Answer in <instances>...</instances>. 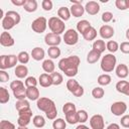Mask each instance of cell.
<instances>
[{"label":"cell","instance_id":"6da1fadb","mask_svg":"<svg viewBox=\"0 0 129 129\" xmlns=\"http://www.w3.org/2000/svg\"><path fill=\"white\" fill-rule=\"evenodd\" d=\"M80 62L81 60L78 55H71V56L61 58L58 61V68L61 72L64 73L66 76L73 78L78 74Z\"/></svg>","mask_w":129,"mask_h":129},{"label":"cell","instance_id":"7a4b0ae2","mask_svg":"<svg viewBox=\"0 0 129 129\" xmlns=\"http://www.w3.org/2000/svg\"><path fill=\"white\" fill-rule=\"evenodd\" d=\"M36 106L38 110L45 113L46 118H48L49 120H54L56 118L57 109L54 102L51 99L46 97H40L36 102Z\"/></svg>","mask_w":129,"mask_h":129},{"label":"cell","instance_id":"3957f363","mask_svg":"<svg viewBox=\"0 0 129 129\" xmlns=\"http://www.w3.org/2000/svg\"><path fill=\"white\" fill-rule=\"evenodd\" d=\"M20 20H21V17L18 12L14 10H9L5 13L4 18L1 21V24L5 30H9V29H12L16 24H18Z\"/></svg>","mask_w":129,"mask_h":129},{"label":"cell","instance_id":"277c9868","mask_svg":"<svg viewBox=\"0 0 129 129\" xmlns=\"http://www.w3.org/2000/svg\"><path fill=\"white\" fill-rule=\"evenodd\" d=\"M47 25H48V28L50 29V31L52 33L58 34V35H60L62 32H64V29H66L64 21H62L60 18H58L56 16L50 17L48 19Z\"/></svg>","mask_w":129,"mask_h":129},{"label":"cell","instance_id":"5b68a950","mask_svg":"<svg viewBox=\"0 0 129 129\" xmlns=\"http://www.w3.org/2000/svg\"><path fill=\"white\" fill-rule=\"evenodd\" d=\"M116 62H117V59H116V56L113 55V53L105 54L101 59V69L105 73H110L115 69Z\"/></svg>","mask_w":129,"mask_h":129},{"label":"cell","instance_id":"8992f818","mask_svg":"<svg viewBox=\"0 0 129 129\" xmlns=\"http://www.w3.org/2000/svg\"><path fill=\"white\" fill-rule=\"evenodd\" d=\"M18 57L15 54H9V55H1L0 56V69L6 70L11 69L17 64Z\"/></svg>","mask_w":129,"mask_h":129},{"label":"cell","instance_id":"52a82bcc","mask_svg":"<svg viewBox=\"0 0 129 129\" xmlns=\"http://www.w3.org/2000/svg\"><path fill=\"white\" fill-rule=\"evenodd\" d=\"M47 27V20L45 17L40 16L34 19L31 23V29L36 33H42L45 31Z\"/></svg>","mask_w":129,"mask_h":129},{"label":"cell","instance_id":"ba28073f","mask_svg":"<svg viewBox=\"0 0 129 129\" xmlns=\"http://www.w3.org/2000/svg\"><path fill=\"white\" fill-rule=\"evenodd\" d=\"M31 117H32V111H31V109L18 112V119H17V124H18V126L26 127V126L30 123Z\"/></svg>","mask_w":129,"mask_h":129},{"label":"cell","instance_id":"9c48e42d","mask_svg":"<svg viewBox=\"0 0 129 129\" xmlns=\"http://www.w3.org/2000/svg\"><path fill=\"white\" fill-rule=\"evenodd\" d=\"M63 41L68 45H75L79 41V33L75 29H68L63 34Z\"/></svg>","mask_w":129,"mask_h":129},{"label":"cell","instance_id":"30bf717a","mask_svg":"<svg viewBox=\"0 0 129 129\" xmlns=\"http://www.w3.org/2000/svg\"><path fill=\"white\" fill-rule=\"evenodd\" d=\"M111 112L113 115L115 116H121L123 115L126 111H127V105L125 102H122V101H118V102H115L111 105Z\"/></svg>","mask_w":129,"mask_h":129},{"label":"cell","instance_id":"8fae6325","mask_svg":"<svg viewBox=\"0 0 129 129\" xmlns=\"http://www.w3.org/2000/svg\"><path fill=\"white\" fill-rule=\"evenodd\" d=\"M90 125H91L92 129H104L105 122H104L103 116L100 114L93 115L90 119Z\"/></svg>","mask_w":129,"mask_h":129},{"label":"cell","instance_id":"7c38bea8","mask_svg":"<svg viewBox=\"0 0 129 129\" xmlns=\"http://www.w3.org/2000/svg\"><path fill=\"white\" fill-rule=\"evenodd\" d=\"M61 41V38L58 34H54L52 32H49L45 34L44 36V42L48 46H57Z\"/></svg>","mask_w":129,"mask_h":129},{"label":"cell","instance_id":"4fadbf2b","mask_svg":"<svg viewBox=\"0 0 129 129\" xmlns=\"http://www.w3.org/2000/svg\"><path fill=\"white\" fill-rule=\"evenodd\" d=\"M14 42H15L14 38L11 36V34L9 32L3 31L1 33V35H0V43H1V45L9 47V46L14 45Z\"/></svg>","mask_w":129,"mask_h":129},{"label":"cell","instance_id":"5bb4252c","mask_svg":"<svg viewBox=\"0 0 129 129\" xmlns=\"http://www.w3.org/2000/svg\"><path fill=\"white\" fill-rule=\"evenodd\" d=\"M99 33H100V35H101L102 38L109 39V38H111L114 35V28L112 26L108 25V24H105V25H103V26L100 27Z\"/></svg>","mask_w":129,"mask_h":129},{"label":"cell","instance_id":"9a60e30c","mask_svg":"<svg viewBox=\"0 0 129 129\" xmlns=\"http://www.w3.org/2000/svg\"><path fill=\"white\" fill-rule=\"evenodd\" d=\"M85 10L90 15H96L100 11V4L96 1H89L86 3Z\"/></svg>","mask_w":129,"mask_h":129},{"label":"cell","instance_id":"2e32d148","mask_svg":"<svg viewBox=\"0 0 129 129\" xmlns=\"http://www.w3.org/2000/svg\"><path fill=\"white\" fill-rule=\"evenodd\" d=\"M26 98L30 101H37L39 97V91L36 87H29L26 88Z\"/></svg>","mask_w":129,"mask_h":129},{"label":"cell","instance_id":"e0dca14e","mask_svg":"<svg viewBox=\"0 0 129 129\" xmlns=\"http://www.w3.org/2000/svg\"><path fill=\"white\" fill-rule=\"evenodd\" d=\"M38 83L41 87L43 88H48L52 85V80H51V77L49 74H46V73H43L39 76V80H38Z\"/></svg>","mask_w":129,"mask_h":129},{"label":"cell","instance_id":"ac0fdd59","mask_svg":"<svg viewBox=\"0 0 129 129\" xmlns=\"http://www.w3.org/2000/svg\"><path fill=\"white\" fill-rule=\"evenodd\" d=\"M71 14L74 16V17H81L83 16V14L85 13V7L82 6V4H73L71 6Z\"/></svg>","mask_w":129,"mask_h":129},{"label":"cell","instance_id":"d6986e66","mask_svg":"<svg viewBox=\"0 0 129 129\" xmlns=\"http://www.w3.org/2000/svg\"><path fill=\"white\" fill-rule=\"evenodd\" d=\"M14 74H15V76H16L18 79H24V78L27 77L28 69H27V67H25L24 64L16 66L15 71H14Z\"/></svg>","mask_w":129,"mask_h":129},{"label":"cell","instance_id":"ffe728a7","mask_svg":"<svg viewBox=\"0 0 129 129\" xmlns=\"http://www.w3.org/2000/svg\"><path fill=\"white\" fill-rule=\"evenodd\" d=\"M128 67L125 63H120L116 68V75L120 79H125L128 76Z\"/></svg>","mask_w":129,"mask_h":129},{"label":"cell","instance_id":"44dd1931","mask_svg":"<svg viewBox=\"0 0 129 129\" xmlns=\"http://www.w3.org/2000/svg\"><path fill=\"white\" fill-rule=\"evenodd\" d=\"M44 54H45V52H44V50H43V48H41V47H34L32 50H31V56H32V58L34 59V60H41V59H43L44 58Z\"/></svg>","mask_w":129,"mask_h":129},{"label":"cell","instance_id":"7402d4cb","mask_svg":"<svg viewBox=\"0 0 129 129\" xmlns=\"http://www.w3.org/2000/svg\"><path fill=\"white\" fill-rule=\"evenodd\" d=\"M71 11L68 7H60L57 10V17L60 18L62 21H67L71 17Z\"/></svg>","mask_w":129,"mask_h":129},{"label":"cell","instance_id":"603a6c76","mask_svg":"<svg viewBox=\"0 0 129 129\" xmlns=\"http://www.w3.org/2000/svg\"><path fill=\"white\" fill-rule=\"evenodd\" d=\"M92 25H91V23H90V21H88V20H81V21H79L78 23H77V30H78V32H80L82 35L86 32V30H88L90 27H91Z\"/></svg>","mask_w":129,"mask_h":129},{"label":"cell","instance_id":"cb8c5ba5","mask_svg":"<svg viewBox=\"0 0 129 129\" xmlns=\"http://www.w3.org/2000/svg\"><path fill=\"white\" fill-rule=\"evenodd\" d=\"M100 56H101L100 52H98L97 50L92 49V50L89 51V53L87 55V61L89 63H95L100 59Z\"/></svg>","mask_w":129,"mask_h":129},{"label":"cell","instance_id":"d4e9b609","mask_svg":"<svg viewBox=\"0 0 129 129\" xmlns=\"http://www.w3.org/2000/svg\"><path fill=\"white\" fill-rule=\"evenodd\" d=\"M83 37H84V39L87 40V41L94 40V39L97 37V30H96L93 26H91V27H90L88 30H86V32L83 34Z\"/></svg>","mask_w":129,"mask_h":129},{"label":"cell","instance_id":"484cf974","mask_svg":"<svg viewBox=\"0 0 129 129\" xmlns=\"http://www.w3.org/2000/svg\"><path fill=\"white\" fill-rule=\"evenodd\" d=\"M42 69L46 74H51L54 72V69H55L54 62L51 59H45L42 62Z\"/></svg>","mask_w":129,"mask_h":129},{"label":"cell","instance_id":"4316f807","mask_svg":"<svg viewBox=\"0 0 129 129\" xmlns=\"http://www.w3.org/2000/svg\"><path fill=\"white\" fill-rule=\"evenodd\" d=\"M93 49H94V50H97V51L100 52V53H103V52L105 51V49H107L105 41L102 40V39H97V40H95L94 43H93Z\"/></svg>","mask_w":129,"mask_h":129},{"label":"cell","instance_id":"83f0119b","mask_svg":"<svg viewBox=\"0 0 129 129\" xmlns=\"http://www.w3.org/2000/svg\"><path fill=\"white\" fill-rule=\"evenodd\" d=\"M15 108H16L17 112H21V111L30 109V105L27 100H17V102L15 104Z\"/></svg>","mask_w":129,"mask_h":129},{"label":"cell","instance_id":"f1b7e54d","mask_svg":"<svg viewBox=\"0 0 129 129\" xmlns=\"http://www.w3.org/2000/svg\"><path fill=\"white\" fill-rule=\"evenodd\" d=\"M24 10L27 12H34L37 9V2L36 0H26L25 5L23 6Z\"/></svg>","mask_w":129,"mask_h":129},{"label":"cell","instance_id":"f546056e","mask_svg":"<svg viewBox=\"0 0 129 129\" xmlns=\"http://www.w3.org/2000/svg\"><path fill=\"white\" fill-rule=\"evenodd\" d=\"M111 81H112L111 76L108 75V74L100 75V76L98 77V80H97V82H98V84H99L100 86H107V85H109V84L111 83Z\"/></svg>","mask_w":129,"mask_h":129},{"label":"cell","instance_id":"4dcf8cb0","mask_svg":"<svg viewBox=\"0 0 129 129\" xmlns=\"http://www.w3.org/2000/svg\"><path fill=\"white\" fill-rule=\"evenodd\" d=\"M32 123L36 128H42L45 125V119L41 115H35L32 119Z\"/></svg>","mask_w":129,"mask_h":129},{"label":"cell","instance_id":"1f68e13d","mask_svg":"<svg viewBox=\"0 0 129 129\" xmlns=\"http://www.w3.org/2000/svg\"><path fill=\"white\" fill-rule=\"evenodd\" d=\"M128 87H129V82H127V81H123L122 80V81H119L116 84V90H117V92H119L121 94H124V95H125Z\"/></svg>","mask_w":129,"mask_h":129},{"label":"cell","instance_id":"d6a6232c","mask_svg":"<svg viewBox=\"0 0 129 129\" xmlns=\"http://www.w3.org/2000/svg\"><path fill=\"white\" fill-rule=\"evenodd\" d=\"M47 54L50 58H57L60 55V49L57 46H49L47 49Z\"/></svg>","mask_w":129,"mask_h":129},{"label":"cell","instance_id":"836d02e7","mask_svg":"<svg viewBox=\"0 0 129 129\" xmlns=\"http://www.w3.org/2000/svg\"><path fill=\"white\" fill-rule=\"evenodd\" d=\"M49 75H50L51 80H52V85H54V86H58V85H60V84L62 83L63 78H62L61 74L56 73V72H53V73H51V74H49Z\"/></svg>","mask_w":129,"mask_h":129},{"label":"cell","instance_id":"e575fe53","mask_svg":"<svg viewBox=\"0 0 129 129\" xmlns=\"http://www.w3.org/2000/svg\"><path fill=\"white\" fill-rule=\"evenodd\" d=\"M81 85L75 80V79H70V80H68V82H67V89L73 94L79 87H80Z\"/></svg>","mask_w":129,"mask_h":129},{"label":"cell","instance_id":"d590c367","mask_svg":"<svg viewBox=\"0 0 129 129\" xmlns=\"http://www.w3.org/2000/svg\"><path fill=\"white\" fill-rule=\"evenodd\" d=\"M10 99L8 91L4 87H0V103L1 104H6Z\"/></svg>","mask_w":129,"mask_h":129},{"label":"cell","instance_id":"8d00e7d4","mask_svg":"<svg viewBox=\"0 0 129 129\" xmlns=\"http://www.w3.org/2000/svg\"><path fill=\"white\" fill-rule=\"evenodd\" d=\"M66 121L71 124V125H74L76 123H79L78 122V116H77V111L76 112H71V113H68L66 114Z\"/></svg>","mask_w":129,"mask_h":129},{"label":"cell","instance_id":"74e56055","mask_svg":"<svg viewBox=\"0 0 129 129\" xmlns=\"http://www.w3.org/2000/svg\"><path fill=\"white\" fill-rule=\"evenodd\" d=\"M52 127H53V129H66L67 122L61 118L54 119L52 122Z\"/></svg>","mask_w":129,"mask_h":129},{"label":"cell","instance_id":"f35d334b","mask_svg":"<svg viewBox=\"0 0 129 129\" xmlns=\"http://www.w3.org/2000/svg\"><path fill=\"white\" fill-rule=\"evenodd\" d=\"M106 47H107V49H108L111 53H114V52H116V51L119 49V44H118V42L115 41V40H109V41L106 43Z\"/></svg>","mask_w":129,"mask_h":129},{"label":"cell","instance_id":"ab89813d","mask_svg":"<svg viewBox=\"0 0 129 129\" xmlns=\"http://www.w3.org/2000/svg\"><path fill=\"white\" fill-rule=\"evenodd\" d=\"M104 95H105V91L101 87H96L92 90V96L95 99H101L104 97Z\"/></svg>","mask_w":129,"mask_h":129},{"label":"cell","instance_id":"60d3db41","mask_svg":"<svg viewBox=\"0 0 129 129\" xmlns=\"http://www.w3.org/2000/svg\"><path fill=\"white\" fill-rule=\"evenodd\" d=\"M77 109H76V105L72 102H67L63 106H62V112L63 114H68V113H71V112H76Z\"/></svg>","mask_w":129,"mask_h":129},{"label":"cell","instance_id":"b9f144b4","mask_svg":"<svg viewBox=\"0 0 129 129\" xmlns=\"http://www.w3.org/2000/svg\"><path fill=\"white\" fill-rule=\"evenodd\" d=\"M77 116H78V122L81 123V124H84L88 120V118H89L88 113L85 110H79V111H77Z\"/></svg>","mask_w":129,"mask_h":129},{"label":"cell","instance_id":"7bdbcfd3","mask_svg":"<svg viewBox=\"0 0 129 129\" xmlns=\"http://www.w3.org/2000/svg\"><path fill=\"white\" fill-rule=\"evenodd\" d=\"M17 57H18V61L21 64H25V63H27L29 61V57L30 56H29V54H28L27 51H20L18 53Z\"/></svg>","mask_w":129,"mask_h":129},{"label":"cell","instance_id":"ee69618b","mask_svg":"<svg viewBox=\"0 0 129 129\" xmlns=\"http://www.w3.org/2000/svg\"><path fill=\"white\" fill-rule=\"evenodd\" d=\"M22 88H24V84H23L21 81L15 80V81L11 82V84H10V89L12 90V92H14V91H17V90H19V89H22Z\"/></svg>","mask_w":129,"mask_h":129},{"label":"cell","instance_id":"f6af8a7d","mask_svg":"<svg viewBox=\"0 0 129 129\" xmlns=\"http://www.w3.org/2000/svg\"><path fill=\"white\" fill-rule=\"evenodd\" d=\"M24 85L26 88H29V87H36L37 85V81L34 77H27L25 79V82H24Z\"/></svg>","mask_w":129,"mask_h":129},{"label":"cell","instance_id":"bcb514c9","mask_svg":"<svg viewBox=\"0 0 129 129\" xmlns=\"http://www.w3.org/2000/svg\"><path fill=\"white\" fill-rule=\"evenodd\" d=\"M0 129H15V125L7 120H2L0 122Z\"/></svg>","mask_w":129,"mask_h":129},{"label":"cell","instance_id":"7dc6e473","mask_svg":"<svg viewBox=\"0 0 129 129\" xmlns=\"http://www.w3.org/2000/svg\"><path fill=\"white\" fill-rule=\"evenodd\" d=\"M41 6L43 8V10L45 11H50L52 9V6H53V3L51 0H43L41 2Z\"/></svg>","mask_w":129,"mask_h":129},{"label":"cell","instance_id":"c3c4849f","mask_svg":"<svg viewBox=\"0 0 129 129\" xmlns=\"http://www.w3.org/2000/svg\"><path fill=\"white\" fill-rule=\"evenodd\" d=\"M112 19H113V14H112L111 12L106 11V12H104V13L102 14V20H103L105 23L110 22Z\"/></svg>","mask_w":129,"mask_h":129},{"label":"cell","instance_id":"681fc988","mask_svg":"<svg viewBox=\"0 0 129 129\" xmlns=\"http://www.w3.org/2000/svg\"><path fill=\"white\" fill-rule=\"evenodd\" d=\"M119 49L123 53H129V41H124L119 45Z\"/></svg>","mask_w":129,"mask_h":129},{"label":"cell","instance_id":"f907efd6","mask_svg":"<svg viewBox=\"0 0 129 129\" xmlns=\"http://www.w3.org/2000/svg\"><path fill=\"white\" fill-rule=\"evenodd\" d=\"M115 5H116V7H117L119 10H126V9H127L125 0H116V1H115Z\"/></svg>","mask_w":129,"mask_h":129},{"label":"cell","instance_id":"816d5d0a","mask_svg":"<svg viewBox=\"0 0 129 129\" xmlns=\"http://www.w3.org/2000/svg\"><path fill=\"white\" fill-rule=\"evenodd\" d=\"M121 125L125 128H129V115H123L121 117Z\"/></svg>","mask_w":129,"mask_h":129},{"label":"cell","instance_id":"f5cc1de1","mask_svg":"<svg viewBox=\"0 0 129 129\" xmlns=\"http://www.w3.org/2000/svg\"><path fill=\"white\" fill-rule=\"evenodd\" d=\"M8 80H9V75H8V73H6L4 70H1V71H0V82L5 83V82H7Z\"/></svg>","mask_w":129,"mask_h":129},{"label":"cell","instance_id":"db71d44e","mask_svg":"<svg viewBox=\"0 0 129 129\" xmlns=\"http://www.w3.org/2000/svg\"><path fill=\"white\" fill-rule=\"evenodd\" d=\"M73 95L76 96V97H82V96L84 95V88H83L82 86H80V87L73 93Z\"/></svg>","mask_w":129,"mask_h":129},{"label":"cell","instance_id":"11a10c76","mask_svg":"<svg viewBox=\"0 0 129 129\" xmlns=\"http://www.w3.org/2000/svg\"><path fill=\"white\" fill-rule=\"evenodd\" d=\"M11 3L15 6H24L26 0H11Z\"/></svg>","mask_w":129,"mask_h":129},{"label":"cell","instance_id":"9f6ffc18","mask_svg":"<svg viewBox=\"0 0 129 129\" xmlns=\"http://www.w3.org/2000/svg\"><path fill=\"white\" fill-rule=\"evenodd\" d=\"M107 129H120V126H119L117 123H111V124L107 127Z\"/></svg>","mask_w":129,"mask_h":129},{"label":"cell","instance_id":"6f0895ef","mask_svg":"<svg viewBox=\"0 0 129 129\" xmlns=\"http://www.w3.org/2000/svg\"><path fill=\"white\" fill-rule=\"evenodd\" d=\"M76 129H90L88 126H86V125H84V124H80V125H78L77 127H76Z\"/></svg>","mask_w":129,"mask_h":129},{"label":"cell","instance_id":"680465c9","mask_svg":"<svg viewBox=\"0 0 129 129\" xmlns=\"http://www.w3.org/2000/svg\"><path fill=\"white\" fill-rule=\"evenodd\" d=\"M126 38L129 40V28L126 30Z\"/></svg>","mask_w":129,"mask_h":129},{"label":"cell","instance_id":"91938a15","mask_svg":"<svg viewBox=\"0 0 129 129\" xmlns=\"http://www.w3.org/2000/svg\"><path fill=\"white\" fill-rule=\"evenodd\" d=\"M125 2H126V7L129 8V0H125Z\"/></svg>","mask_w":129,"mask_h":129},{"label":"cell","instance_id":"94428289","mask_svg":"<svg viewBox=\"0 0 129 129\" xmlns=\"http://www.w3.org/2000/svg\"><path fill=\"white\" fill-rule=\"evenodd\" d=\"M125 95H126V96H129V87H128V89H127V91H126Z\"/></svg>","mask_w":129,"mask_h":129},{"label":"cell","instance_id":"6125c7cd","mask_svg":"<svg viewBox=\"0 0 129 129\" xmlns=\"http://www.w3.org/2000/svg\"><path fill=\"white\" fill-rule=\"evenodd\" d=\"M17 129H28V128L27 127H21V126H19Z\"/></svg>","mask_w":129,"mask_h":129}]
</instances>
